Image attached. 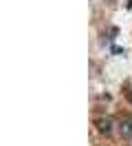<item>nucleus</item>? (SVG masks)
I'll list each match as a JSON object with an SVG mask.
<instances>
[{"label": "nucleus", "instance_id": "7ed1b4c3", "mask_svg": "<svg viewBox=\"0 0 132 146\" xmlns=\"http://www.w3.org/2000/svg\"><path fill=\"white\" fill-rule=\"evenodd\" d=\"M125 98H128L130 104H132V91H130V86H128V84H125Z\"/></svg>", "mask_w": 132, "mask_h": 146}, {"label": "nucleus", "instance_id": "f03ea898", "mask_svg": "<svg viewBox=\"0 0 132 146\" xmlns=\"http://www.w3.org/2000/svg\"><path fill=\"white\" fill-rule=\"evenodd\" d=\"M112 126H114V122L110 117H99L97 119V131H99L101 135H110V133H112Z\"/></svg>", "mask_w": 132, "mask_h": 146}, {"label": "nucleus", "instance_id": "f257e3e1", "mask_svg": "<svg viewBox=\"0 0 132 146\" xmlns=\"http://www.w3.org/2000/svg\"><path fill=\"white\" fill-rule=\"evenodd\" d=\"M117 131H119V135L123 137V139H132V119L123 117L117 122Z\"/></svg>", "mask_w": 132, "mask_h": 146}]
</instances>
